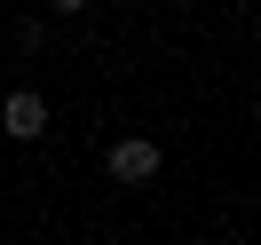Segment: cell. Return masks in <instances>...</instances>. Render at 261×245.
Listing matches in <instances>:
<instances>
[{"mask_svg":"<svg viewBox=\"0 0 261 245\" xmlns=\"http://www.w3.org/2000/svg\"><path fill=\"white\" fill-rule=\"evenodd\" d=\"M56 16H87V8H95V0H48Z\"/></svg>","mask_w":261,"mask_h":245,"instance_id":"4","label":"cell"},{"mask_svg":"<svg viewBox=\"0 0 261 245\" xmlns=\"http://www.w3.org/2000/svg\"><path fill=\"white\" fill-rule=\"evenodd\" d=\"M159 166H166V150L150 143V134H119V143L103 150V174H111L119 190H150V182H159Z\"/></svg>","mask_w":261,"mask_h":245,"instance_id":"1","label":"cell"},{"mask_svg":"<svg viewBox=\"0 0 261 245\" xmlns=\"http://www.w3.org/2000/svg\"><path fill=\"white\" fill-rule=\"evenodd\" d=\"M0 134H8V143H40V134H48V95H40V87H16V95L0 103Z\"/></svg>","mask_w":261,"mask_h":245,"instance_id":"2","label":"cell"},{"mask_svg":"<svg viewBox=\"0 0 261 245\" xmlns=\"http://www.w3.org/2000/svg\"><path fill=\"white\" fill-rule=\"evenodd\" d=\"M0 206H8V190H0Z\"/></svg>","mask_w":261,"mask_h":245,"instance_id":"5","label":"cell"},{"mask_svg":"<svg viewBox=\"0 0 261 245\" xmlns=\"http://www.w3.org/2000/svg\"><path fill=\"white\" fill-rule=\"evenodd\" d=\"M16 48H48V16H24L16 24Z\"/></svg>","mask_w":261,"mask_h":245,"instance_id":"3","label":"cell"}]
</instances>
